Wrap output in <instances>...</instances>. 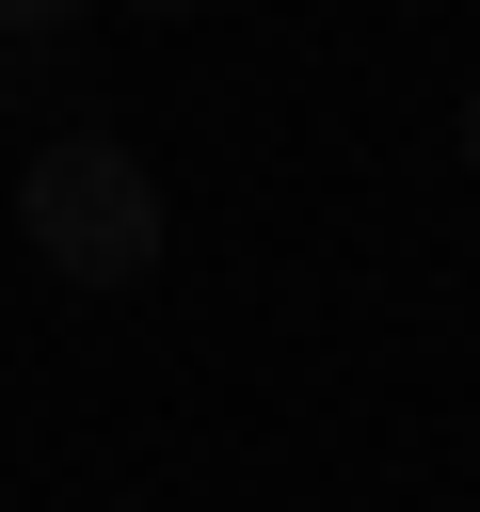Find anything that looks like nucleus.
<instances>
[{
	"instance_id": "nucleus-1",
	"label": "nucleus",
	"mask_w": 480,
	"mask_h": 512,
	"mask_svg": "<svg viewBox=\"0 0 480 512\" xmlns=\"http://www.w3.org/2000/svg\"><path fill=\"white\" fill-rule=\"evenodd\" d=\"M16 240H32L64 288H144V272H160V176H144L112 128H64V144H32V176H16Z\"/></svg>"
},
{
	"instance_id": "nucleus-2",
	"label": "nucleus",
	"mask_w": 480,
	"mask_h": 512,
	"mask_svg": "<svg viewBox=\"0 0 480 512\" xmlns=\"http://www.w3.org/2000/svg\"><path fill=\"white\" fill-rule=\"evenodd\" d=\"M464 160H480V96H464Z\"/></svg>"
}]
</instances>
